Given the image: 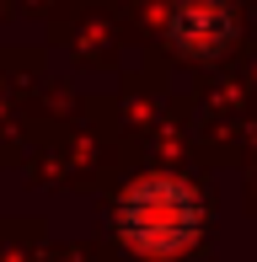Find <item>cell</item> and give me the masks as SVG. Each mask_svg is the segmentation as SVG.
<instances>
[{
	"mask_svg": "<svg viewBox=\"0 0 257 262\" xmlns=\"http://www.w3.org/2000/svg\"><path fill=\"white\" fill-rule=\"evenodd\" d=\"M204 193L188 182V177H172V171H150L139 182H128L113 204V230H118L123 252L134 257H182L204 241Z\"/></svg>",
	"mask_w": 257,
	"mask_h": 262,
	"instance_id": "obj_1",
	"label": "cell"
},
{
	"mask_svg": "<svg viewBox=\"0 0 257 262\" xmlns=\"http://www.w3.org/2000/svg\"><path fill=\"white\" fill-rule=\"evenodd\" d=\"M241 16L230 0H172L166 6V43L172 54L193 59V64H215L236 49Z\"/></svg>",
	"mask_w": 257,
	"mask_h": 262,
	"instance_id": "obj_2",
	"label": "cell"
}]
</instances>
